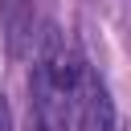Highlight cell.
<instances>
[{
  "mask_svg": "<svg viewBox=\"0 0 131 131\" xmlns=\"http://www.w3.org/2000/svg\"><path fill=\"white\" fill-rule=\"evenodd\" d=\"M29 111H33L37 131H66L70 119H74V90L57 86L41 66H33V78H29Z\"/></svg>",
  "mask_w": 131,
  "mask_h": 131,
  "instance_id": "6da1fadb",
  "label": "cell"
},
{
  "mask_svg": "<svg viewBox=\"0 0 131 131\" xmlns=\"http://www.w3.org/2000/svg\"><path fill=\"white\" fill-rule=\"evenodd\" d=\"M74 111H78V131H115V102L106 82L82 66L78 70V86H74Z\"/></svg>",
  "mask_w": 131,
  "mask_h": 131,
  "instance_id": "7a4b0ae2",
  "label": "cell"
},
{
  "mask_svg": "<svg viewBox=\"0 0 131 131\" xmlns=\"http://www.w3.org/2000/svg\"><path fill=\"white\" fill-rule=\"evenodd\" d=\"M0 25H4V45L8 57H29L37 45V20H33V0H0Z\"/></svg>",
  "mask_w": 131,
  "mask_h": 131,
  "instance_id": "3957f363",
  "label": "cell"
},
{
  "mask_svg": "<svg viewBox=\"0 0 131 131\" xmlns=\"http://www.w3.org/2000/svg\"><path fill=\"white\" fill-rule=\"evenodd\" d=\"M0 131H12V106L4 94H0Z\"/></svg>",
  "mask_w": 131,
  "mask_h": 131,
  "instance_id": "277c9868",
  "label": "cell"
}]
</instances>
